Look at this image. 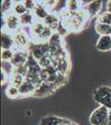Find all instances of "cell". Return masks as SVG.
Listing matches in <instances>:
<instances>
[{
  "instance_id": "6da1fadb",
  "label": "cell",
  "mask_w": 111,
  "mask_h": 125,
  "mask_svg": "<svg viewBox=\"0 0 111 125\" xmlns=\"http://www.w3.org/2000/svg\"><path fill=\"white\" fill-rule=\"evenodd\" d=\"M89 122L90 125H109L110 109L104 106H99L90 115Z\"/></svg>"
},
{
  "instance_id": "7a4b0ae2",
  "label": "cell",
  "mask_w": 111,
  "mask_h": 125,
  "mask_svg": "<svg viewBox=\"0 0 111 125\" xmlns=\"http://www.w3.org/2000/svg\"><path fill=\"white\" fill-rule=\"evenodd\" d=\"M94 99L100 106H104L111 109V88L109 86H100L93 94Z\"/></svg>"
},
{
  "instance_id": "3957f363",
  "label": "cell",
  "mask_w": 111,
  "mask_h": 125,
  "mask_svg": "<svg viewBox=\"0 0 111 125\" xmlns=\"http://www.w3.org/2000/svg\"><path fill=\"white\" fill-rule=\"evenodd\" d=\"M27 50L29 51L30 55L38 62L44 56L49 53V44H48V42L41 43V42L32 41L30 45L28 46Z\"/></svg>"
},
{
  "instance_id": "277c9868",
  "label": "cell",
  "mask_w": 111,
  "mask_h": 125,
  "mask_svg": "<svg viewBox=\"0 0 111 125\" xmlns=\"http://www.w3.org/2000/svg\"><path fill=\"white\" fill-rule=\"evenodd\" d=\"M23 28H21L18 31L15 32L13 33L14 37V42H15V49H27L28 46L31 43V39L30 36L24 32Z\"/></svg>"
},
{
  "instance_id": "5b68a950",
  "label": "cell",
  "mask_w": 111,
  "mask_h": 125,
  "mask_svg": "<svg viewBox=\"0 0 111 125\" xmlns=\"http://www.w3.org/2000/svg\"><path fill=\"white\" fill-rule=\"evenodd\" d=\"M21 28L18 16L12 13L4 17V27H3L4 29L8 30L10 33H14L15 32L18 31Z\"/></svg>"
},
{
  "instance_id": "8992f818",
  "label": "cell",
  "mask_w": 111,
  "mask_h": 125,
  "mask_svg": "<svg viewBox=\"0 0 111 125\" xmlns=\"http://www.w3.org/2000/svg\"><path fill=\"white\" fill-rule=\"evenodd\" d=\"M56 90V88L53 85V83L49 82H42L39 85L37 86L33 96L37 97V98L47 97L51 95L53 93H55Z\"/></svg>"
},
{
  "instance_id": "52a82bcc",
  "label": "cell",
  "mask_w": 111,
  "mask_h": 125,
  "mask_svg": "<svg viewBox=\"0 0 111 125\" xmlns=\"http://www.w3.org/2000/svg\"><path fill=\"white\" fill-rule=\"evenodd\" d=\"M14 51H15V53H14L13 58L11 61L13 65L15 68L26 65L30 55L29 51L27 49H17Z\"/></svg>"
},
{
  "instance_id": "ba28073f",
  "label": "cell",
  "mask_w": 111,
  "mask_h": 125,
  "mask_svg": "<svg viewBox=\"0 0 111 125\" xmlns=\"http://www.w3.org/2000/svg\"><path fill=\"white\" fill-rule=\"evenodd\" d=\"M1 49H15L13 33L3 29L1 33Z\"/></svg>"
},
{
  "instance_id": "9c48e42d",
  "label": "cell",
  "mask_w": 111,
  "mask_h": 125,
  "mask_svg": "<svg viewBox=\"0 0 111 125\" xmlns=\"http://www.w3.org/2000/svg\"><path fill=\"white\" fill-rule=\"evenodd\" d=\"M103 2L99 0H93L91 3L83 8V10L85 12L88 18L92 19L94 17H98L100 14V11L102 9Z\"/></svg>"
},
{
  "instance_id": "30bf717a",
  "label": "cell",
  "mask_w": 111,
  "mask_h": 125,
  "mask_svg": "<svg viewBox=\"0 0 111 125\" xmlns=\"http://www.w3.org/2000/svg\"><path fill=\"white\" fill-rule=\"evenodd\" d=\"M33 13L34 16H35L36 20L43 22L51 12L46 8V6L44 4V2L39 1V2H37V6H36L35 9H34V11Z\"/></svg>"
},
{
  "instance_id": "8fae6325",
  "label": "cell",
  "mask_w": 111,
  "mask_h": 125,
  "mask_svg": "<svg viewBox=\"0 0 111 125\" xmlns=\"http://www.w3.org/2000/svg\"><path fill=\"white\" fill-rule=\"evenodd\" d=\"M46 27V26L44 23V22L36 20L35 23L30 27V33H31L30 36L32 37V41L37 42Z\"/></svg>"
},
{
  "instance_id": "7c38bea8",
  "label": "cell",
  "mask_w": 111,
  "mask_h": 125,
  "mask_svg": "<svg viewBox=\"0 0 111 125\" xmlns=\"http://www.w3.org/2000/svg\"><path fill=\"white\" fill-rule=\"evenodd\" d=\"M96 49L100 52H109L111 50L110 36H100L95 44Z\"/></svg>"
},
{
  "instance_id": "4fadbf2b",
  "label": "cell",
  "mask_w": 111,
  "mask_h": 125,
  "mask_svg": "<svg viewBox=\"0 0 111 125\" xmlns=\"http://www.w3.org/2000/svg\"><path fill=\"white\" fill-rule=\"evenodd\" d=\"M36 88H37V86H36L33 83L26 79L23 83L18 88L20 95L23 97H26L28 95L33 96L34 93H35V90H36Z\"/></svg>"
},
{
  "instance_id": "5bb4252c",
  "label": "cell",
  "mask_w": 111,
  "mask_h": 125,
  "mask_svg": "<svg viewBox=\"0 0 111 125\" xmlns=\"http://www.w3.org/2000/svg\"><path fill=\"white\" fill-rule=\"evenodd\" d=\"M44 23L46 24V26L49 27L50 29H51L54 32L56 31V29H57L58 25L61 22V18L59 15H57L56 13L51 12L46 17V19L44 20Z\"/></svg>"
},
{
  "instance_id": "9a60e30c",
  "label": "cell",
  "mask_w": 111,
  "mask_h": 125,
  "mask_svg": "<svg viewBox=\"0 0 111 125\" xmlns=\"http://www.w3.org/2000/svg\"><path fill=\"white\" fill-rule=\"evenodd\" d=\"M19 20H20V24H21L22 28H23V27L30 28L34 23H35L36 19L33 12L27 11V13H25L22 16H20Z\"/></svg>"
},
{
  "instance_id": "2e32d148",
  "label": "cell",
  "mask_w": 111,
  "mask_h": 125,
  "mask_svg": "<svg viewBox=\"0 0 111 125\" xmlns=\"http://www.w3.org/2000/svg\"><path fill=\"white\" fill-rule=\"evenodd\" d=\"M66 118L57 116H46L42 118L39 125H61Z\"/></svg>"
},
{
  "instance_id": "e0dca14e",
  "label": "cell",
  "mask_w": 111,
  "mask_h": 125,
  "mask_svg": "<svg viewBox=\"0 0 111 125\" xmlns=\"http://www.w3.org/2000/svg\"><path fill=\"white\" fill-rule=\"evenodd\" d=\"M94 31L100 36H110L111 25L95 22V23H94Z\"/></svg>"
},
{
  "instance_id": "ac0fdd59",
  "label": "cell",
  "mask_w": 111,
  "mask_h": 125,
  "mask_svg": "<svg viewBox=\"0 0 111 125\" xmlns=\"http://www.w3.org/2000/svg\"><path fill=\"white\" fill-rule=\"evenodd\" d=\"M82 9V4L80 1L76 0H70L66 1V9L71 13H76L80 12Z\"/></svg>"
},
{
  "instance_id": "d6986e66",
  "label": "cell",
  "mask_w": 111,
  "mask_h": 125,
  "mask_svg": "<svg viewBox=\"0 0 111 125\" xmlns=\"http://www.w3.org/2000/svg\"><path fill=\"white\" fill-rule=\"evenodd\" d=\"M14 3H15V2L10 1V0L9 1V0H4V1L2 2L1 10H2V13H3V15L4 16V17L13 13Z\"/></svg>"
},
{
  "instance_id": "ffe728a7",
  "label": "cell",
  "mask_w": 111,
  "mask_h": 125,
  "mask_svg": "<svg viewBox=\"0 0 111 125\" xmlns=\"http://www.w3.org/2000/svg\"><path fill=\"white\" fill-rule=\"evenodd\" d=\"M27 10L26 9L23 2H21V1L15 2L14 6H13V13L20 17V16L24 14V13H27Z\"/></svg>"
},
{
  "instance_id": "44dd1931",
  "label": "cell",
  "mask_w": 111,
  "mask_h": 125,
  "mask_svg": "<svg viewBox=\"0 0 111 125\" xmlns=\"http://www.w3.org/2000/svg\"><path fill=\"white\" fill-rule=\"evenodd\" d=\"M25 80H26L25 77L20 75V74H18V73H13V74L11 76V78H10L9 82H10V84L19 88V87L23 83Z\"/></svg>"
},
{
  "instance_id": "7402d4cb",
  "label": "cell",
  "mask_w": 111,
  "mask_h": 125,
  "mask_svg": "<svg viewBox=\"0 0 111 125\" xmlns=\"http://www.w3.org/2000/svg\"><path fill=\"white\" fill-rule=\"evenodd\" d=\"M6 94L9 98H17L18 97H21L19 92V88L17 87L9 84V87L6 89Z\"/></svg>"
},
{
  "instance_id": "603a6c76",
  "label": "cell",
  "mask_w": 111,
  "mask_h": 125,
  "mask_svg": "<svg viewBox=\"0 0 111 125\" xmlns=\"http://www.w3.org/2000/svg\"><path fill=\"white\" fill-rule=\"evenodd\" d=\"M68 80V75L67 74H63V73H58L57 76H56L55 81L53 82V85L56 87V88H59L60 87H61L62 85L66 83Z\"/></svg>"
},
{
  "instance_id": "cb8c5ba5",
  "label": "cell",
  "mask_w": 111,
  "mask_h": 125,
  "mask_svg": "<svg viewBox=\"0 0 111 125\" xmlns=\"http://www.w3.org/2000/svg\"><path fill=\"white\" fill-rule=\"evenodd\" d=\"M2 71L5 73L9 78H11V76L13 74L14 69L15 67L13 65L11 62H2V67H1Z\"/></svg>"
},
{
  "instance_id": "d4e9b609",
  "label": "cell",
  "mask_w": 111,
  "mask_h": 125,
  "mask_svg": "<svg viewBox=\"0 0 111 125\" xmlns=\"http://www.w3.org/2000/svg\"><path fill=\"white\" fill-rule=\"evenodd\" d=\"M13 49H6L1 51V61L2 62H11L14 56Z\"/></svg>"
},
{
  "instance_id": "484cf974",
  "label": "cell",
  "mask_w": 111,
  "mask_h": 125,
  "mask_svg": "<svg viewBox=\"0 0 111 125\" xmlns=\"http://www.w3.org/2000/svg\"><path fill=\"white\" fill-rule=\"evenodd\" d=\"M95 22L104 23V24H110V25H111V13L107 11L100 13V14L97 17Z\"/></svg>"
},
{
  "instance_id": "4316f807",
  "label": "cell",
  "mask_w": 111,
  "mask_h": 125,
  "mask_svg": "<svg viewBox=\"0 0 111 125\" xmlns=\"http://www.w3.org/2000/svg\"><path fill=\"white\" fill-rule=\"evenodd\" d=\"M38 63H39L40 67L42 68H48V67H50V66H51L52 65L51 55L50 53L46 54V55H45L43 58H41V59L38 61Z\"/></svg>"
},
{
  "instance_id": "83f0119b",
  "label": "cell",
  "mask_w": 111,
  "mask_h": 125,
  "mask_svg": "<svg viewBox=\"0 0 111 125\" xmlns=\"http://www.w3.org/2000/svg\"><path fill=\"white\" fill-rule=\"evenodd\" d=\"M70 30L69 29V28H68L67 26H66V24L61 21L59 25H58L57 29H56L55 32L56 33L59 34L60 36H61L62 38H64L70 33Z\"/></svg>"
},
{
  "instance_id": "f1b7e54d",
  "label": "cell",
  "mask_w": 111,
  "mask_h": 125,
  "mask_svg": "<svg viewBox=\"0 0 111 125\" xmlns=\"http://www.w3.org/2000/svg\"><path fill=\"white\" fill-rule=\"evenodd\" d=\"M23 2L27 10L30 12L34 11V9H35L36 6H37V1H33V0H25V1H23Z\"/></svg>"
},
{
  "instance_id": "f546056e",
  "label": "cell",
  "mask_w": 111,
  "mask_h": 125,
  "mask_svg": "<svg viewBox=\"0 0 111 125\" xmlns=\"http://www.w3.org/2000/svg\"><path fill=\"white\" fill-rule=\"evenodd\" d=\"M58 2L57 1H44V4L46 6L48 9H51L53 7H55Z\"/></svg>"
},
{
  "instance_id": "4dcf8cb0",
  "label": "cell",
  "mask_w": 111,
  "mask_h": 125,
  "mask_svg": "<svg viewBox=\"0 0 111 125\" xmlns=\"http://www.w3.org/2000/svg\"><path fill=\"white\" fill-rule=\"evenodd\" d=\"M106 11L111 13V0L107 2V3H106Z\"/></svg>"
},
{
  "instance_id": "1f68e13d",
  "label": "cell",
  "mask_w": 111,
  "mask_h": 125,
  "mask_svg": "<svg viewBox=\"0 0 111 125\" xmlns=\"http://www.w3.org/2000/svg\"><path fill=\"white\" fill-rule=\"evenodd\" d=\"M109 125H111V109H110V122H109Z\"/></svg>"
},
{
  "instance_id": "d6a6232c",
  "label": "cell",
  "mask_w": 111,
  "mask_h": 125,
  "mask_svg": "<svg viewBox=\"0 0 111 125\" xmlns=\"http://www.w3.org/2000/svg\"><path fill=\"white\" fill-rule=\"evenodd\" d=\"M71 125H78V124H76V123H74V122H72Z\"/></svg>"
},
{
  "instance_id": "836d02e7",
  "label": "cell",
  "mask_w": 111,
  "mask_h": 125,
  "mask_svg": "<svg viewBox=\"0 0 111 125\" xmlns=\"http://www.w3.org/2000/svg\"><path fill=\"white\" fill-rule=\"evenodd\" d=\"M110 39H111V34H110Z\"/></svg>"
}]
</instances>
